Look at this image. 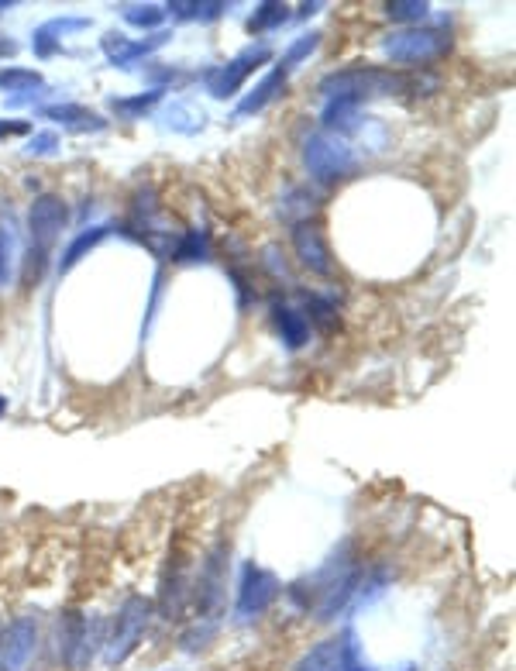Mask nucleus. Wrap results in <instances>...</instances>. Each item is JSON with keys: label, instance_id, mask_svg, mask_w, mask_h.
Instances as JSON below:
<instances>
[{"label": "nucleus", "instance_id": "obj_1", "mask_svg": "<svg viewBox=\"0 0 516 671\" xmlns=\"http://www.w3.org/2000/svg\"><path fill=\"white\" fill-rule=\"evenodd\" d=\"M320 93L327 100H348V104H358V100L369 97H393V93L410 90V80L393 69H375V66H351L338 69V73H327L320 80Z\"/></svg>", "mask_w": 516, "mask_h": 671}, {"label": "nucleus", "instance_id": "obj_2", "mask_svg": "<svg viewBox=\"0 0 516 671\" xmlns=\"http://www.w3.org/2000/svg\"><path fill=\"white\" fill-rule=\"evenodd\" d=\"M62 228H66V204H62V197H56V193L35 197V204L28 210V234H31L28 265H25L28 286L42 279V269H45V262H49L52 248H56Z\"/></svg>", "mask_w": 516, "mask_h": 671}, {"label": "nucleus", "instance_id": "obj_3", "mask_svg": "<svg viewBox=\"0 0 516 671\" xmlns=\"http://www.w3.org/2000/svg\"><path fill=\"white\" fill-rule=\"evenodd\" d=\"M152 620V603L145 596H128L124 606L117 610L114 623H111V634L104 637V665L117 668L131 658L138 644H142V634Z\"/></svg>", "mask_w": 516, "mask_h": 671}, {"label": "nucleus", "instance_id": "obj_4", "mask_svg": "<svg viewBox=\"0 0 516 671\" xmlns=\"http://www.w3.org/2000/svg\"><path fill=\"white\" fill-rule=\"evenodd\" d=\"M303 162H307V173L314 176L317 183L348 179L358 166L351 145L344 142L341 135H334V131H317V135H310L307 145H303Z\"/></svg>", "mask_w": 516, "mask_h": 671}, {"label": "nucleus", "instance_id": "obj_5", "mask_svg": "<svg viewBox=\"0 0 516 671\" xmlns=\"http://www.w3.org/2000/svg\"><path fill=\"white\" fill-rule=\"evenodd\" d=\"M104 620H90L83 613H62L59 620V658L73 671H83L104 644Z\"/></svg>", "mask_w": 516, "mask_h": 671}, {"label": "nucleus", "instance_id": "obj_6", "mask_svg": "<svg viewBox=\"0 0 516 671\" xmlns=\"http://www.w3.org/2000/svg\"><path fill=\"white\" fill-rule=\"evenodd\" d=\"M451 45V38L437 28H403L393 31V35L382 38V52H386L393 62L400 66H420V62H430L437 56H444Z\"/></svg>", "mask_w": 516, "mask_h": 671}, {"label": "nucleus", "instance_id": "obj_7", "mask_svg": "<svg viewBox=\"0 0 516 671\" xmlns=\"http://www.w3.org/2000/svg\"><path fill=\"white\" fill-rule=\"evenodd\" d=\"M279 579L269 572V568L255 565V561H245L238 575V599H234V613L238 620H258L272 603L279 599Z\"/></svg>", "mask_w": 516, "mask_h": 671}, {"label": "nucleus", "instance_id": "obj_8", "mask_svg": "<svg viewBox=\"0 0 516 671\" xmlns=\"http://www.w3.org/2000/svg\"><path fill=\"white\" fill-rule=\"evenodd\" d=\"M272 59V49L269 45H248V49H241L238 56L231 62H224V66H214L203 73V83H207V93L217 100H228L234 93L241 90V83L248 80V76L255 73L262 62Z\"/></svg>", "mask_w": 516, "mask_h": 671}, {"label": "nucleus", "instance_id": "obj_9", "mask_svg": "<svg viewBox=\"0 0 516 671\" xmlns=\"http://www.w3.org/2000/svg\"><path fill=\"white\" fill-rule=\"evenodd\" d=\"M228 548H214L207 555V561L200 565V575L197 582H193V603H197V610L203 613V620H210V613L221 610L224 603V589H228V575H224V568H228Z\"/></svg>", "mask_w": 516, "mask_h": 671}, {"label": "nucleus", "instance_id": "obj_10", "mask_svg": "<svg viewBox=\"0 0 516 671\" xmlns=\"http://www.w3.org/2000/svg\"><path fill=\"white\" fill-rule=\"evenodd\" d=\"M38 647V620L18 616L0 630V671H21Z\"/></svg>", "mask_w": 516, "mask_h": 671}, {"label": "nucleus", "instance_id": "obj_11", "mask_svg": "<svg viewBox=\"0 0 516 671\" xmlns=\"http://www.w3.org/2000/svg\"><path fill=\"white\" fill-rule=\"evenodd\" d=\"M166 42H169L166 31H155L152 38H142V42H131L128 35H117V31H111V35H104L100 49H104V56H107L111 66L128 69V66H135L138 59H145V56H152L155 49H162Z\"/></svg>", "mask_w": 516, "mask_h": 671}, {"label": "nucleus", "instance_id": "obj_12", "mask_svg": "<svg viewBox=\"0 0 516 671\" xmlns=\"http://www.w3.org/2000/svg\"><path fill=\"white\" fill-rule=\"evenodd\" d=\"M293 248H296V259L307 265L310 272H317V276H331L334 262H331V248H327L324 234H320L317 224L303 221L293 228Z\"/></svg>", "mask_w": 516, "mask_h": 671}, {"label": "nucleus", "instance_id": "obj_13", "mask_svg": "<svg viewBox=\"0 0 516 671\" xmlns=\"http://www.w3.org/2000/svg\"><path fill=\"white\" fill-rule=\"evenodd\" d=\"M193 589H190V579H186V565L183 561H172L169 575L162 579V592H159V613L166 616V620H179L186 610V603H190Z\"/></svg>", "mask_w": 516, "mask_h": 671}, {"label": "nucleus", "instance_id": "obj_14", "mask_svg": "<svg viewBox=\"0 0 516 671\" xmlns=\"http://www.w3.org/2000/svg\"><path fill=\"white\" fill-rule=\"evenodd\" d=\"M38 114H42L45 121H56V124H62V128H69V131H100V128H107L104 117H100L97 111H90V107H83V104H52V107H42Z\"/></svg>", "mask_w": 516, "mask_h": 671}, {"label": "nucleus", "instance_id": "obj_15", "mask_svg": "<svg viewBox=\"0 0 516 671\" xmlns=\"http://www.w3.org/2000/svg\"><path fill=\"white\" fill-rule=\"evenodd\" d=\"M272 321H276V331H279V338L286 341V348H303L310 341L307 314H300V310L289 307V303H283V300L272 303Z\"/></svg>", "mask_w": 516, "mask_h": 671}, {"label": "nucleus", "instance_id": "obj_16", "mask_svg": "<svg viewBox=\"0 0 516 671\" xmlns=\"http://www.w3.org/2000/svg\"><path fill=\"white\" fill-rule=\"evenodd\" d=\"M83 28H90V18H56V21H45V25L35 31V38H31V49H35L42 59H49V56H56L62 35H69V31H83Z\"/></svg>", "mask_w": 516, "mask_h": 671}, {"label": "nucleus", "instance_id": "obj_17", "mask_svg": "<svg viewBox=\"0 0 516 671\" xmlns=\"http://www.w3.org/2000/svg\"><path fill=\"white\" fill-rule=\"evenodd\" d=\"M283 87H286V69H269V73L262 76V83L248 93L245 100L238 104V114H258V111H265V107L272 104V100L283 93Z\"/></svg>", "mask_w": 516, "mask_h": 671}, {"label": "nucleus", "instance_id": "obj_18", "mask_svg": "<svg viewBox=\"0 0 516 671\" xmlns=\"http://www.w3.org/2000/svg\"><path fill=\"white\" fill-rule=\"evenodd\" d=\"M107 234H111V224H93V228H86V231L76 234L73 245H69L66 252H62V259H59V272H62V276H66V272H73L76 265H80L86 255H90L93 248H97L100 241L107 238Z\"/></svg>", "mask_w": 516, "mask_h": 671}, {"label": "nucleus", "instance_id": "obj_19", "mask_svg": "<svg viewBox=\"0 0 516 671\" xmlns=\"http://www.w3.org/2000/svg\"><path fill=\"white\" fill-rule=\"evenodd\" d=\"M293 671H341V637H327L310 647Z\"/></svg>", "mask_w": 516, "mask_h": 671}, {"label": "nucleus", "instance_id": "obj_20", "mask_svg": "<svg viewBox=\"0 0 516 671\" xmlns=\"http://www.w3.org/2000/svg\"><path fill=\"white\" fill-rule=\"evenodd\" d=\"M166 11L183 21H217L224 11H228V4H224V0H203V4H193V0H172Z\"/></svg>", "mask_w": 516, "mask_h": 671}, {"label": "nucleus", "instance_id": "obj_21", "mask_svg": "<svg viewBox=\"0 0 516 671\" xmlns=\"http://www.w3.org/2000/svg\"><path fill=\"white\" fill-rule=\"evenodd\" d=\"M45 80L38 69H21V66H4L0 69V90L7 93H31V90H42Z\"/></svg>", "mask_w": 516, "mask_h": 671}, {"label": "nucleus", "instance_id": "obj_22", "mask_svg": "<svg viewBox=\"0 0 516 671\" xmlns=\"http://www.w3.org/2000/svg\"><path fill=\"white\" fill-rule=\"evenodd\" d=\"M289 21V7L286 4H276V0H265V4L255 7V14L248 18V31H269V28H279Z\"/></svg>", "mask_w": 516, "mask_h": 671}, {"label": "nucleus", "instance_id": "obj_23", "mask_svg": "<svg viewBox=\"0 0 516 671\" xmlns=\"http://www.w3.org/2000/svg\"><path fill=\"white\" fill-rule=\"evenodd\" d=\"M162 100V90H148V93H138V97H111V107L121 117H128V121H135L138 114H148L155 104Z\"/></svg>", "mask_w": 516, "mask_h": 671}, {"label": "nucleus", "instance_id": "obj_24", "mask_svg": "<svg viewBox=\"0 0 516 671\" xmlns=\"http://www.w3.org/2000/svg\"><path fill=\"white\" fill-rule=\"evenodd\" d=\"M207 255H210V245L200 231H186L183 238H179V245L172 248V259L183 262V265L186 262H207Z\"/></svg>", "mask_w": 516, "mask_h": 671}, {"label": "nucleus", "instance_id": "obj_25", "mask_svg": "<svg viewBox=\"0 0 516 671\" xmlns=\"http://www.w3.org/2000/svg\"><path fill=\"white\" fill-rule=\"evenodd\" d=\"M341 671H375L365 658L362 644H358L355 630H344L341 634Z\"/></svg>", "mask_w": 516, "mask_h": 671}, {"label": "nucleus", "instance_id": "obj_26", "mask_svg": "<svg viewBox=\"0 0 516 671\" xmlns=\"http://www.w3.org/2000/svg\"><path fill=\"white\" fill-rule=\"evenodd\" d=\"M124 21L135 28H159L162 21H166V11H162L159 4H128L124 7Z\"/></svg>", "mask_w": 516, "mask_h": 671}, {"label": "nucleus", "instance_id": "obj_27", "mask_svg": "<svg viewBox=\"0 0 516 671\" xmlns=\"http://www.w3.org/2000/svg\"><path fill=\"white\" fill-rule=\"evenodd\" d=\"M307 310H310L307 324H317L320 331H331V327L338 324V307H334L327 296H320V293L307 296Z\"/></svg>", "mask_w": 516, "mask_h": 671}, {"label": "nucleus", "instance_id": "obj_28", "mask_svg": "<svg viewBox=\"0 0 516 671\" xmlns=\"http://www.w3.org/2000/svg\"><path fill=\"white\" fill-rule=\"evenodd\" d=\"M386 14L393 21H406V25H420V21L430 14V4L424 0H393V4H386Z\"/></svg>", "mask_w": 516, "mask_h": 671}, {"label": "nucleus", "instance_id": "obj_29", "mask_svg": "<svg viewBox=\"0 0 516 671\" xmlns=\"http://www.w3.org/2000/svg\"><path fill=\"white\" fill-rule=\"evenodd\" d=\"M317 45H320V31H310V35H300V38H296V42L286 49V56H283V62H279V69H286V73H289V69H293V66H300V62L307 59L310 52L317 49Z\"/></svg>", "mask_w": 516, "mask_h": 671}, {"label": "nucleus", "instance_id": "obj_30", "mask_svg": "<svg viewBox=\"0 0 516 671\" xmlns=\"http://www.w3.org/2000/svg\"><path fill=\"white\" fill-rule=\"evenodd\" d=\"M11 276H14V238L4 228V221H0V290L11 283Z\"/></svg>", "mask_w": 516, "mask_h": 671}, {"label": "nucleus", "instance_id": "obj_31", "mask_svg": "<svg viewBox=\"0 0 516 671\" xmlns=\"http://www.w3.org/2000/svg\"><path fill=\"white\" fill-rule=\"evenodd\" d=\"M59 148V135L56 131H35V135L28 138L25 152L28 155H52Z\"/></svg>", "mask_w": 516, "mask_h": 671}, {"label": "nucleus", "instance_id": "obj_32", "mask_svg": "<svg viewBox=\"0 0 516 671\" xmlns=\"http://www.w3.org/2000/svg\"><path fill=\"white\" fill-rule=\"evenodd\" d=\"M214 634H217V623L214 620H203V627L197 623V627H193L190 634H183V647H186V651H197V647L207 644Z\"/></svg>", "mask_w": 516, "mask_h": 671}, {"label": "nucleus", "instance_id": "obj_33", "mask_svg": "<svg viewBox=\"0 0 516 671\" xmlns=\"http://www.w3.org/2000/svg\"><path fill=\"white\" fill-rule=\"evenodd\" d=\"M28 121H0V138H11V135H25Z\"/></svg>", "mask_w": 516, "mask_h": 671}, {"label": "nucleus", "instance_id": "obj_34", "mask_svg": "<svg viewBox=\"0 0 516 671\" xmlns=\"http://www.w3.org/2000/svg\"><path fill=\"white\" fill-rule=\"evenodd\" d=\"M18 52V42H11V38H0V56H14Z\"/></svg>", "mask_w": 516, "mask_h": 671}, {"label": "nucleus", "instance_id": "obj_35", "mask_svg": "<svg viewBox=\"0 0 516 671\" xmlns=\"http://www.w3.org/2000/svg\"><path fill=\"white\" fill-rule=\"evenodd\" d=\"M320 11V4H303L300 7V18H307V14H317Z\"/></svg>", "mask_w": 516, "mask_h": 671}, {"label": "nucleus", "instance_id": "obj_36", "mask_svg": "<svg viewBox=\"0 0 516 671\" xmlns=\"http://www.w3.org/2000/svg\"><path fill=\"white\" fill-rule=\"evenodd\" d=\"M7 7H11V4H7V0H0V14H4V11H7Z\"/></svg>", "mask_w": 516, "mask_h": 671}, {"label": "nucleus", "instance_id": "obj_37", "mask_svg": "<svg viewBox=\"0 0 516 671\" xmlns=\"http://www.w3.org/2000/svg\"><path fill=\"white\" fill-rule=\"evenodd\" d=\"M4 407H7V400H4V396H0V410H4Z\"/></svg>", "mask_w": 516, "mask_h": 671}, {"label": "nucleus", "instance_id": "obj_38", "mask_svg": "<svg viewBox=\"0 0 516 671\" xmlns=\"http://www.w3.org/2000/svg\"><path fill=\"white\" fill-rule=\"evenodd\" d=\"M0 630H4V623H0Z\"/></svg>", "mask_w": 516, "mask_h": 671}]
</instances>
